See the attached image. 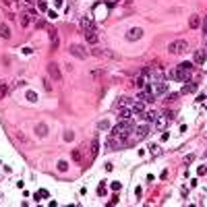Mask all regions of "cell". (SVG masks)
Listing matches in <instances>:
<instances>
[{"mask_svg": "<svg viewBox=\"0 0 207 207\" xmlns=\"http://www.w3.org/2000/svg\"><path fill=\"white\" fill-rule=\"evenodd\" d=\"M118 118H120V120H129V118H131V110H129V108H120Z\"/></svg>", "mask_w": 207, "mask_h": 207, "instance_id": "44dd1931", "label": "cell"}, {"mask_svg": "<svg viewBox=\"0 0 207 207\" xmlns=\"http://www.w3.org/2000/svg\"><path fill=\"white\" fill-rule=\"evenodd\" d=\"M120 145H122V141L116 139L114 135H110V137L106 139V145H104V147H106L108 151H116V149H120Z\"/></svg>", "mask_w": 207, "mask_h": 207, "instance_id": "8992f818", "label": "cell"}, {"mask_svg": "<svg viewBox=\"0 0 207 207\" xmlns=\"http://www.w3.org/2000/svg\"><path fill=\"white\" fill-rule=\"evenodd\" d=\"M27 97L31 99V102H35V93H33V91H29V93H27Z\"/></svg>", "mask_w": 207, "mask_h": 207, "instance_id": "ab89813d", "label": "cell"}, {"mask_svg": "<svg viewBox=\"0 0 207 207\" xmlns=\"http://www.w3.org/2000/svg\"><path fill=\"white\" fill-rule=\"evenodd\" d=\"M193 162H195V155H186V158H184V166L186 164H193Z\"/></svg>", "mask_w": 207, "mask_h": 207, "instance_id": "836d02e7", "label": "cell"}, {"mask_svg": "<svg viewBox=\"0 0 207 207\" xmlns=\"http://www.w3.org/2000/svg\"><path fill=\"white\" fill-rule=\"evenodd\" d=\"M35 25H37L40 29H44V27H46V21H37V19H35Z\"/></svg>", "mask_w": 207, "mask_h": 207, "instance_id": "d590c367", "label": "cell"}, {"mask_svg": "<svg viewBox=\"0 0 207 207\" xmlns=\"http://www.w3.org/2000/svg\"><path fill=\"white\" fill-rule=\"evenodd\" d=\"M120 106H131V97H126V95H122V97H118V102H116V108H120Z\"/></svg>", "mask_w": 207, "mask_h": 207, "instance_id": "7402d4cb", "label": "cell"}, {"mask_svg": "<svg viewBox=\"0 0 207 207\" xmlns=\"http://www.w3.org/2000/svg\"><path fill=\"white\" fill-rule=\"evenodd\" d=\"M205 33H207V15L203 17V35H205Z\"/></svg>", "mask_w": 207, "mask_h": 207, "instance_id": "e575fe53", "label": "cell"}, {"mask_svg": "<svg viewBox=\"0 0 207 207\" xmlns=\"http://www.w3.org/2000/svg\"><path fill=\"white\" fill-rule=\"evenodd\" d=\"M31 19H33V15H29V13L21 15V25H23V27H27L29 23H31Z\"/></svg>", "mask_w": 207, "mask_h": 207, "instance_id": "603a6c76", "label": "cell"}, {"mask_svg": "<svg viewBox=\"0 0 207 207\" xmlns=\"http://www.w3.org/2000/svg\"><path fill=\"white\" fill-rule=\"evenodd\" d=\"M48 33H50V44H52V50H58V44H60V40H58V31H56L54 27H50Z\"/></svg>", "mask_w": 207, "mask_h": 207, "instance_id": "8fae6325", "label": "cell"}, {"mask_svg": "<svg viewBox=\"0 0 207 207\" xmlns=\"http://www.w3.org/2000/svg\"><path fill=\"white\" fill-rule=\"evenodd\" d=\"M149 153H151V155H159V147L158 145H151V147H149Z\"/></svg>", "mask_w": 207, "mask_h": 207, "instance_id": "f546056e", "label": "cell"}, {"mask_svg": "<svg viewBox=\"0 0 207 207\" xmlns=\"http://www.w3.org/2000/svg\"><path fill=\"white\" fill-rule=\"evenodd\" d=\"M93 56L97 58H108V60H120V56L112 50H93Z\"/></svg>", "mask_w": 207, "mask_h": 207, "instance_id": "5b68a950", "label": "cell"}, {"mask_svg": "<svg viewBox=\"0 0 207 207\" xmlns=\"http://www.w3.org/2000/svg\"><path fill=\"white\" fill-rule=\"evenodd\" d=\"M201 25V17L199 15H193L191 19H188V27H193V29H197Z\"/></svg>", "mask_w": 207, "mask_h": 207, "instance_id": "e0dca14e", "label": "cell"}, {"mask_svg": "<svg viewBox=\"0 0 207 207\" xmlns=\"http://www.w3.org/2000/svg\"><path fill=\"white\" fill-rule=\"evenodd\" d=\"M186 50H188L186 40H176V41H172V44L168 46V52H170V54H174V56L182 54V52H186Z\"/></svg>", "mask_w": 207, "mask_h": 207, "instance_id": "3957f363", "label": "cell"}, {"mask_svg": "<svg viewBox=\"0 0 207 207\" xmlns=\"http://www.w3.org/2000/svg\"><path fill=\"white\" fill-rule=\"evenodd\" d=\"M69 170V164L66 162H58V172H66Z\"/></svg>", "mask_w": 207, "mask_h": 207, "instance_id": "83f0119b", "label": "cell"}, {"mask_svg": "<svg viewBox=\"0 0 207 207\" xmlns=\"http://www.w3.org/2000/svg\"><path fill=\"white\" fill-rule=\"evenodd\" d=\"M6 93H8V85H6V83H2V85H0V99L6 95Z\"/></svg>", "mask_w": 207, "mask_h": 207, "instance_id": "4316f807", "label": "cell"}, {"mask_svg": "<svg viewBox=\"0 0 207 207\" xmlns=\"http://www.w3.org/2000/svg\"><path fill=\"white\" fill-rule=\"evenodd\" d=\"M0 37H4V40H8V37H11V27H8V25H4V23L0 25Z\"/></svg>", "mask_w": 207, "mask_h": 207, "instance_id": "d6986e66", "label": "cell"}, {"mask_svg": "<svg viewBox=\"0 0 207 207\" xmlns=\"http://www.w3.org/2000/svg\"><path fill=\"white\" fill-rule=\"evenodd\" d=\"M97 151H99V139H93L91 141V159H95L97 158Z\"/></svg>", "mask_w": 207, "mask_h": 207, "instance_id": "9a60e30c", "label": "cell"}, {"mask_svg": "<svg viewBox=\"0 0 207 207\" xmlns=\"http://www.w3.org/2000/svg\"><path fill=\"white\" fill-rule=\"evenodd\" d=\"M97 195H106V186H104V184L97 188Z\"/></svg>", "mask_w": 207, "mask_h": 207, "instance_id": "74e56055", "label": "cell"}, {"mask_svg": "<svg viewBox=\"0 0 207 207\" xmlns=\"http://www.w3.org/2000/svg\"><path fill=\"white\" fill-rule=\"evenodd\" d=\"M133 114H135V116L137 118H143V112H145V102H141V99H139L137 104H133Z\"/></svg>", "mask_w": 207, "mask_h": 207, "instance_id": "7c38bea8", "label": "cell"}, {"mask_svg": "<svg viewBox=\"0 0 207 207\" xmlns=\"http://www.w3.org/2000/svg\"><path fill=\"white\" fill-rule=\"evenodd\" d=\"M120 188V182H112V191H118Z\"/></svg>", "mask_w": 207, "mask_h": 207, "instance_id": "f35d334b", "label": "cell"}, {"mask_svg": "<svg viewBox=\"0 0 207 207\" xmlns=\"http://www.w3.org/2000/svg\"><path fill=\"white\" fill-rule=\"evenodd\" d=\"M205 52H203V50H197V52H195V56H193V60H195V64H203V62H205Z\"/></svg>", "mask_w": 207, "mask_h": 207, "instance_id": "2e32d148", "label": "cell"}, {"mask_svg": "<svg viewBox=\"0 0 207 207\" xmlns=\"http://www.w3.org/2000/svg\"><path fill=\"white\" fill-rule=\"evenodd\" d=\"M141 35H143V29H141V27H133V29H129L126 40H129V41H135V40H141Z\"/></svg>", "mask_w": 207, "mask_h": 207, "instance_id": "9c48e42d", "label": "cell"}, {"mask_svg": "<svg viewBox=\"0 0 207 207\" xmlns=\"http://www.w3.org/2000/svg\"><path fill=\"white\" fill-rule=\"evenodd\" d=\"M178 97V93H170V95H166V102H174Z\"/></svg>", "mask_w": 207, "mask_h": 207, "instance_id": "d6a6232c", "label": "cell"}, {"mask_svg": "<svg viewBox=\"0 0 207 207\" xmlns=\"http://www.w3.org/2000/svg\"><path fill=\"white\" fill-rule=\"evenodd\" d=\"M97 129H99V131H108V129H110L108 120H99V122H97Z\"/></svg>", "mask_w": 207, "mask_h": 207, "instance_id": "484cf974", "label": "cell"}, {"mask_svg": "<svg viewBox=\"0 0 207 207\" xmlns=\"http://www.w3.org/2000/svg\"><path fill=\"white\" fill-rule=\"evenodd\" d=\"M85 37H87V41H89V44H97V33H95V31H87V33H85Z\"/></svg>", "mask_w": 207, "mask_h": 207, "instance_id": "cb8c5ba5", "label": "cell"}, {"mask_svg": "<svg viewBox=\"0 0 207 207\" xmlns=\"http://www.w3.org/2000/svg\"><path fill=\"white\" fill-rule=\"evenodd\" d=\"M70 56H75V58H79V60H85L87 58V50H85V46H81V44H73L69 48Z\"/></svg>", "mask_w": 207, "mask_h": 207, "instance_id": "277c9868", "label": "cell"}, {"mask_svg": "<svg viewBox=\"0 0 207 207\" xmlns=\"http://www.w3.org/2000/svg\"><path fill=\"white\" fill-rule=\"evenodd\" d=\"M37 6H40V11H44V13H46V11H48V4H46V2H44V0H41V2H37Z\"/></svg>", "mask_w": 207, "mask_h": 207, "instance_id": "1f68e13d", "label": "cell"}, {"mask_svg": "<svg viewBox=\"0 0 207 207\" xmlns=\"http://www.w3.org/2000/svg\"><path fill=\"white\" fill-rule=\"evenodd\" d=\"M193 70V64L191 62H180L176 69L170 70V79H178V81H186V77L191 75Z\"/></svg>", "mask_w": 207, "mask_h": 207, "instance_id": "7a4b0ae2", "label": "cell"}, {"mask_svg": "<svg viewBox=\"0 0 207 207\" xmlns=\"http://www.w3.org/2000/svg\"><path fill=\"white\" fill-rule=\"evenodd\" d=\"M46 69H48V75H50V79H54V81H60V79H62V75H60V69H58V64H56V62H50V64L46 66Z\"/></svg>", "mask_w": 207, "mask_h": 207, "instance_id": "52a82bcc", "label": "cell"}, {"mask_svg": "<svg viewBox=\"0 0 207 207\" xmlns=\"http://www.w3.org/2000/svg\"><path fill=\"white\" fill-rule=\"evenodd\" d=\"M35 133H37L40 137H46V135H48V126H46L44 122H40L37 126H35Z\"/></svg>", "mask_w": 207, "mask_h": 207, "instance_id": "ac0fdd59", "label": "cell"}, {"mask_svg": "<svg viewBox=\"0 0 207 207\" xmlns=\"http://www.w3.org/2000/svg\"><path fill=\"white\" fill-rule=\"evenodd\" d=\"M147 135H149V124H141V126H139L137 131H135V139H137V141L145 139Z\"/></svg>", "mask_w": 207, "mask_h": 207, "instance_id": "30bf717a", "label": "cell"}, {"mask_svg": "<svg viewBox=\"0 0 207 207\" xmlns=\"http://www.w3.org/2000/svg\"><path fill=\"white\" fill-rule=\"evenodd\" d=\"M135 85H137L139 89H141V87H145V77L141 75V77H139V79H137V81H135Z\"/></svg>", "mask_w": 207, "mask_h": 207, "instance_id": "f1b7e54d", "label": "cell"}, {"mask_svg": "<svg viewBox=\"0 0 207 207\" xmlns=\"http://www.w3.org/2000/svg\"><path fill=\"white\" fill-rule=\"evenodd\" d=\"M158 116H159V114H158L155 110H147V112L143 114V118L147 120V122H155V120H158Z\"/></svg>", "mask_w": 207, "mask_h": 207, "instance_id": "5bb4252c", "label": "cell"}, {"mask_svg": "<svg viewBox=\"0 0 207 207\" xmlns=\"http://www.w3.org/2000/svg\"><path fill=\"white\" fill-rule=\"evenodd\" d=\"M133 133V122H129V120H122V122H118L114 129H112V135L116 139H120L122 143H126L129 141V135Z\"/></svg>", "mask_w": 207, "mask_h": 207, "instance_id": "6da1fadb", "label": "cell"}, {"mask_svg": "<svg viewBox=\"0 0 207 207\" xmlns=\"http://www.w3.org/2000/svg\"><path fill=\"white\" fill-rule=\"evenodd\" d=\"M83 149H85V147H79V149H75V151H73V159H75V162H81Z\"/></svg>", "mask_w": 207, "mask_h": 207, "instance_id": "d4e9b609", "label": "cell"}, {"mask_svg": "<svg viewBox=\"0 0 207 207\" xmlns=\"http://www.w3.org/2000/svg\"><path fill=\"white\" fill-rule=\"evenodd\" d=\"M64 139H66V141H73V139H75V133H73V131H66Z\"/></svg>", "mask_w": 207, "mask_h": 207, "instance_id": "4dcf8cb0", "label": "cell"}, {"mask_svg": "<svg viewBox=\"0 0 207 207\" xmlns=\"http://www.w3.org/2000/svg\"><path fill=\"white\" fill-rule=\"evenodd\" d=\"M23 4H25V6H33L35 0H23Z\"/></svg>", "mask_w": 207, "mask_h": 207, "instance_id": "8d00e7d4", "label": "cell"}, {"mask_svg": "<svg viewBox=\"0 0 207 207\" xmlns=\"http://www.w3.org/2000/svg\"><path fill=\"white\" fill-rule=\"evenodd\" d=\"M93 27H95V23H93L91 19H87V17L81 19V29L85 31V33H87V31H93Z\"/></svg>", "mask_w": 207, "mask_h": 207, "instance_id": "4fadbf2b", "label": "cell"}, {"mask_svg": "<svg viewBox=\"0 0 207 207\" xmlns=\"http://www.w3.org/2000/svg\"><path fill=\"white\" fill-rule=\"evenodd\" d=\"M195 91H197V83H193V81H188V85L182 87V93H195Z\"/></svg>", "mask_w": 207, "mask_h": 207, "instance_id": "ffe728a7", "label": "cell"}, {"mask_svg": "<svg viewBox=\"0 0 207 207\" xmlns=\"http://www.w3.org/2000/svg\"><path fill=\"white\" fill-rule=\"evenodd\" d=\"M166 91H168V83L166 81H155V85L151 87L153 95H162V93H166Z\"/></svg>", "mask_w": 207, "mask_h": 207, "instance_id": "ba28073f", "label": "cell"}]
</instances>
